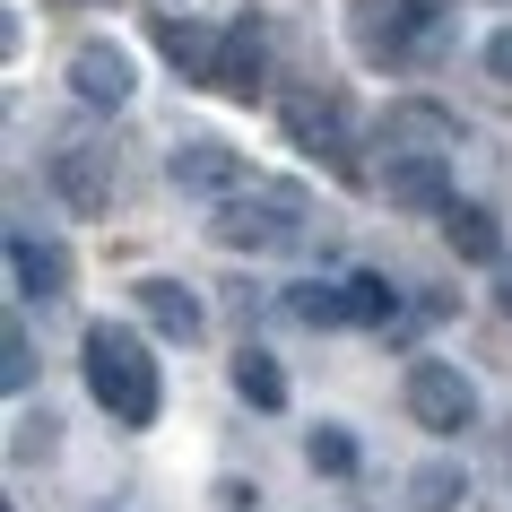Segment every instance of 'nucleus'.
<instances>
[{
  "label": "nucleus",
  "instance_id": "obj_1",
  "mask_svg": "<svg viewBox=\"0 0 512 512\" xmlns=\"http://www.w3.org/2000/svg\"><path fill=\"white\" fill-rule=\"evenodd\" d=\"M79 374H87V391H96V408H113V426H131V434L157 426L165 382H157V356H148V339H139V330H122V322H87V339H79Z\"/></svg>",
  "mask_w": 512,
  "mask_h": 512
},
{
  "label": "nucleus",
  "instance_id": "obj_2",
  "mask_svg": "<svg viewBox=\"0 0 512 512\" xmlns=\"http://www.w3.org/2000/svg\"><path fill=\"white\" fill-rule=\"evenodd\" d=\"M443 18L452 0H348V44L365 70H408L443 53Z\"/></svg>",
  "mask_w": 512,
  "mask_h": 512
},
{
  "label": "nucleus",
  "instance_id": "obj_3",
  "mask_svg": "<svg viewBox=\"0 0 512 512\" xmlns=\"http://www.w3.org/2000/svg\"><path fill=\"white\" fill-rule=\"evenodd\" d=\"M304 217H313L304 183H252V191H235V200H217L209 235L226 243V252H287V243L304 235Z\"/></svg>",
  "mask_w": 512,
  "mask_h": 512
},
{
  "label": "nucleus",
  "instance_id": "obj_4",
  "mask_svg": "<svg viewBox=\"0 0 512 512\" xmlns=\"http://www.w3.org/2000/svg\"><path fill=\"white\" fill-rule=\"evenodd\" d=\"M400 408L426 434H469V426H478V382L460 374L452 356H417L408 382H400Z\"/></svg>",
  "mask_w": 512,
  "mask_h": 512
},
{
  "label": "nucleus",
  "instance_id": "obj_5",
  "mask_svg": "<svg viewBox=\"0 0 512 512\" xmlns=\"http://www.w3.org/2000/svg\"><path fill=\"white\" fill-rule=\"evenodd\" d=\"M44 183H53V200L70 217H105L113 209V157H105V139H61L53 165H44Z\"/></svg>",
  "mask_w": 512,
  "mask_h": 512
},
{
  "label": "nucleus",
  "instance_id": "obj_6",
  "mask_svg": "<svg viewBox=\"0 0 512 512\" xmlns=\"http://www.w3.org/2000/svg\"><path fill=\"white\" fill-rule=\"evenodd\" d=\"M165 183L183 191V200H235V191H252V165H243L226 139H174Z\"/></svg>",
  "mask_w": 512,
  "mask_h": 512
},
{
  "label": "nucleus",
  "instance_id": "obj_7",
  "mask_svg": "<svg viewBox=\"0 0 512 512\" xmlns=\"http://www.w3.org/2000/svg\"><path fill=\"white\" fill-rule=\"evenodd\" d=\"M382 200L408 217H443L452 209V165H443V148H391L382 157Z\"/></svg>",
  "mask_w": 512,
  "mask_h": 512
},
{
  "label": "nucleus",
  "instance_id": "obj_8",
  "mask_svg": "<svg viewBox=\"0 0 512 512\" xmlns=\"http://www.w3.org/2000/svg\"><path fill=\"white\" fill-rule=\"evenodd\" d=\"M287 139H296L304 157H322L330 174H356V148H348V105H339V96H313V87H296V96H287Z\"/></svg>",
  "mask_w": 512,
  "mask_h": 512
},
{
  "label": "nucleus",
  "instance_id": "obj_9",
  "mask_svg": "<svg viewBox=\"0 0 512 512\" xmlns=\"http://www.w3.org/2000/svg\"><path fill=\"white\" fill-rule=\"evenodd\" d=\"M70 96H79L87 113H122L139 96V61L122 53V44H79V53H70Z\"/></svg>",
  "mask_w": 512,
  "mask_h": 512
},
{
  "label": "nucleus",
  "instance_id": "obj_10",
  "mask_svg": "<svg viewBox=\"0 0 512 512\" xmlns=\"http://www.w3.org/2000/svg\"><path fill=\"white\" fill-rule=\"evenodd\" d=\"M131 304L165 348H200V330H209V313H200V296H191L183 278H131Z\"/></svg>",
  "mask_w": 512,
  "mask_h": 512
},
{
  "label": "nucleus",
  "instance_id": "obj_11",
  "mask_svg": "<svg viewBox=\"0 0 512 512\" xmlns=\"http://www.w3.org/2000/svg\"><path fill=\"white\" fill-rule=\"evenodd\" d=\"M217 87H226V96H243V105L270 87V27H261L252 9H243L235 27H226V53H217Z\"/></svg>",
  "mask_w": 512,
  "mask_h": 512
},
{
  "label": "nucleus",
  "instance_id": "obj_12",
  "mask_svg": "<svg viewBox=\"0 0 512 512\" xmlns=\"http://www.w3.org/2000/svg\"><path fill=\"white\" fill-rule=\"evenodd\" d=\"M157 53L174 61V79L217 87V53H226V27H200V18H157Z\"/></svg>",
  "mask_w": 512,
  "mask_h": 512
},
{
  "label": "nucleus",
  "instance_id": "obj_13",
  "mask_svg": "<svg viewBox=\"0 0 512 512\" xmlns=\"http://www.w3.org/2000/svg\"><path fill=\"white\" fill-rule=\"evenodd\" d=\"M443 235H452V252L469 270H495V261H504V217L486 209V200H452V209H443Z\"/></svg>",
  "mask_w": 512,
  "mask_h": 512
},
{
  "label": "nucleus",
  "instance_id": "obj_14",
  "mask_svg": "<svg viewBox=\"0 0 512 512\" xmlns=\"http://www.w3.org/2000/svg\"><path fill=\"white\" fill-rule=\"evenodd\" d=\"M382 139H391V148H452L460 122L434 105V96H400V105L382 113Z\"/></svg>",
  "mask_w": 512,
  "mask_h": 512
},
{
  "label": "nucleus",
  "instance_id": "obj_15",
  "mask_svg": "<svg viewBox=\"0 0 512 512\" xmlns=\"http://www.w3.org/2000/svg\"><path fill=\"white\" fill-rule=\"evenodd\" d=\"M9 270H18V296H44V304L70 287V261H61V243H35L27 226L9 235Z\"/></svg>",
  "mask_w": 512,
  "mask_h": 512
},
{
  "label": "nucleus",
  "instance_id": "obj_16",
  "mask_svg": "<svg viewBox=\"0 0 512 512\" xmlns=\"http://www.w3.org/2000/svg\"><path fill=\"white\" fill-rule=\"evenodd\" d=\"M460 495H469V469H460V460H417L400 504L408 512H460Z\"/></svg>",
  "mask_w": 512,
  "mask_h": 512
},
{
  "label": "nucleus",
  "instance_id": "obj_17",
  "mask_svg": "<svg viewBox=\"0 0 512 512\" xmlns=\"http://www.w3.org/2000/svg\"><path fill=\"white\" fill-rule=\"evenodd\" d=\"M235 391L261 408V417H278V408H287V365H278L270 348H235Z\"/></svg>",
  "mask_w": 512,
  "mask_h": 512
},
{
  "label": "nucleus",
  "instance_id": "obj_18",
  "mask_svg": "<svg viewBox=\"0 0 512 512\" xmlns=\"http://www.w3.org/2000/svg\"><path fill=\"white\" fill-rule=\"evenodd\" d=\"M287 313H296V322H313V330H356V313H348V278H322V287H287Z\"/></svg>",
  "mask_w": 512,
  "mask_h": 512
},
{
  "label": "nucleus",
  "instance_id": "obj_19",
  "mask_svg": "<svg viewBox=\"0 0 512 512\" xmlns=\"http://www.w3.org/2000/svg\"><path fill=\"white\" fill-rule=\"evenodd\" d=\"M348 313H356V330H391V313H400V278L356 270L348 278Z\"/></svg>",
  "mask_w": 512,
  "mask_h": 512
},
{
  "label": "nucleus",
  "instance_id": "obj_20",
  "mask_svg": "<svg viewBox=\"0 0 512 512\" xmlns=\"http://www.w3.org/2000/svg\"><path fill=\"white\" fill-rule=\"evenodd\" d=\"M304 460H313L322 478H356V434L348 426H313L304 434Z\"/></svg>",
  "mask_w": 512,
  "mask_h": 512
},
{
  "label": "nucleus",
  "instance_id": "obj_21",
  "mask_svg": "<svg viewBox=\"0 0 512 512\" xmlns=\"http://www.w3.org/2000/svg\"><path fill=\"white\" fill-rule=\"evenodd\" d=\"M0 382H9V391H27V382H35V339H27V322H0Z\"/></svg>",
  "mask_w": 512,
  "mask_h": 512
},
{
  "label": "nucleus",
  "instance_id": "obj_22",
  "mask_svg": "<svg viewBox=\"0 0 512 512\" xmlns=\"http://www.w3.org/2000/svg\"><path fill=\"white\" fill-rule=\"evenodd\" d=\"M53 443H61L53 408H27V417H18V434H9V452H18V460H53Z\"/></svg>",
  "mask_w": 512,
  "mask_h": 512
},
{
  "label": "nucleus",
  "instance_id": "obj_23",
  "mask_svg": "<svg viewBox=\"0 0 512 512\" xmlns=\"http://www.w3.org/2000/svg\"><path fill=\"white\" fill-rule=\"evenodd\" d=\"M478 61H486V79H504V87H512V18H504L495 35H486V44H478Z\"/></svg>",
  "mask_w": 512,
  "mask_h": 512
},
{
  "label": "nucleus",
  "instance_id": "obj_24",
  "mask_svg": "<svg viewBox=\"0 0 512 512\" xmlns=\"http://www.w3.org/2000/svg\"><path fill=\"white\" fill-rule=\"evenodd\" d=\"M495 304L512 313V261H495Z\"/></svg>",
  "mask_w": 512,
  "mask_h": 512
},
{
  "label": "nucleus",
  "instance_id": "obj_25",
  "mask_svg": "<svg viewBox=\"0 0 512 512\" xmlns=\"http://www.w3.org/2000/svg\"><path fill=\"white\" fill-rule=\"evenodd\" d=\"M70 9H87V0H70Z\"/></svg>",
  "mask_w": 512,
  "mask_h": 512
}]
</instances>
